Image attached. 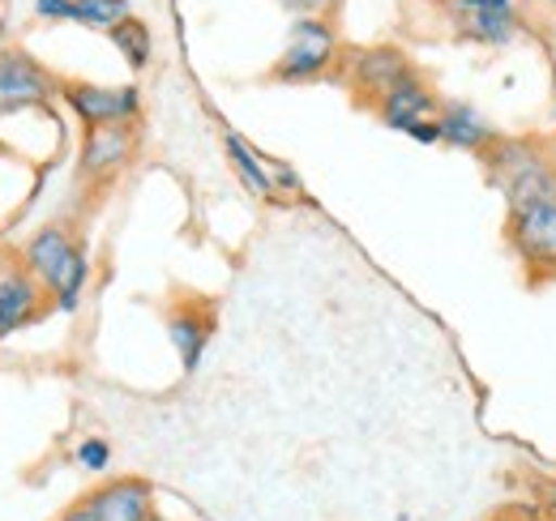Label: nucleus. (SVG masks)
I'll list each match as a JSON object with an SVG mask.
<instances>
[{
  "label": "nucleus",
  "mask_w": 556,
  "mask_h": 521,
  "mask_svg": "<svg viewBox=\"0 0 556 521\" xmlns=\"http://www.w3.org/2000/svg\"><path fill=\"white\" fill-rule=\"evenodd\" d=\"M81 505L90 521H154V487L146 479H116L94 487Z\"/></svg>",
  "instance_id": "nucleus-7"
},
{
  "label": "nucleus",
  "mask_w": 556,
  "mask_h": 521,
  "mask_svg": "<svg viewBox=\"0 0 556 521\" xmlns=\"http://www.w3.org/2000/svg\"><path fill=\"white\" fill-rule=\"evenodd\" d=\"M112 43H116V52L125 56V65H129V68H146V65H150V52H154V43H150V26H146L141 17H129V22H121V26L112 30Z\"/></svg>",
  "instance_id": "nucleus-18"
},
{
  "label": "nucleus",
  "mask_w": 556,
  "mask_h": 521,
  "mask_svg": "<svg viewBox=\"0 0 556 521\" xmlns=\"http://www.w3.org/2000/svg\"><path fill=\"white\" fill-rule=\"evenodd\" d=\"M73 461H77L86 474H103V470L112 466V445H108L103 436H86V441H77Z\"/></svg>",
  "instance_id": "nucleus-19"
},
{
  "label": "nucleus",
  "mask_w": 556,
  "mask_h": 521,
  "mask_svg": "<svg viewBox=\"0 0 556 521\" xmlns=\"http://www.w3.org/2000/svg\"><path fill=\"white\" fill-rule=\"evenodd\" d=\"M43 300H48V291L39 287L35 274H26L22 265L9 269L0 278V338H9L13 329L30 326L43 313Z\"/></svg>",
  "instance_id": "nucleus-10"
},
{
  "label": "nucleus",
  "mask_w": 556,
  "mask_h": 521,
  "mask_svg": "<svg viewBox=\"0 0 556 521\" xmlns=\"http://www.w3.org/2000/svg\"><path fill=\"white\" fill-rule=\"evenodd\" d=\"M509 4H518V0H458V9H509Z\"/></svg>",
  "instance_id": "nucleus-23"
},
{
  "label": "nucleus",
  "mask_w": 556,
  "mask_h": 521,
  "mask_svg": "<svg viewBox=\"0 0 556 521\" xmlns=\"http://www.w3.org/2000/svg\"><path fill=\"white\" fill-rule=\"evenodd\" d=\"M505 236L531 274H556V201L514 205Z\"/></svg>",
  "instance_id": "nucleus-3"
},
{
  "label": "nucleus",
  "mask_w": 556,
  "mask_h": 521,
  "mask_svg": "<svg viewBox=\"0 0 556 521\" xmlns=\"http://www.w3.org/2000/svg\"><path fill=\"white\" fill-rule=\"evenodd\" d=\"M9 269H13V265H9V257H4V253H0V278H4V274H9Z\"/></svg>",
  "instance_id": "nucleus-25"
},
{
  "label": "nucleus",
  "mask_w": 556,
  "mask_h": 521,
  "mask_svg": "<svg viewBox=\"0 0 556 521\" xmlns=\"http://www.w3.org/2000/svg\"><path fill=\"white\" fill-rule=\"evenodd\" d=\"M437 125H441V145H454V150H467V154H488L496 145V129L471 103H441Z\"/></svg>",
  "instance_id": "nucleus-11"
},
{
  "label": "nucleus",
  "mask_w": 556,
  "mask_h": 521,
  "mask_svg": "<svg viewBox=\"0 0 556 521\" xmlns=\"http://www.w3.org/2000/svg\"><path fill=\"white\" fill-rule=\"evenodd\" d=\"M35 13L43 22H73V0H35Z\"/></svg>",
  "instance_id": "nucleus-22"
},
{
  "label": "nucleus",
  "mask_w": 556,
  "mask_h": 521,
  "mask_svg": "<svg viewBox=\"0 0 556 521\" xmlns=\"http://www.w3.org/2000/svg\"><path fill=\"white\" fill-rule=\"evenodd\" d=\"M501 521H518V518H501ZM522 521H535V518H522Z\"/></svg>",
  "instance_id": "nucleus-26"
},
{
  "label": "nucleus",
  "mask_w": 556,
  "mask_h": 521,
  "mask_svg": "<svg viewBox=\"0 0 556 521\" xmlns=\"http://www.w3.org/2000/svg\"><path fill=\"white\" fill-rule=\"evenodd\" d=\"M86 282H90V260L77 249V253L65 260V269L48 282V300H52L61 313H77V304H81V295H86Z\"/></svg>",
  "instance_id": "nucleus-16"
},
{
  "label": "nucleus",
  "mask_w": 556,
  "mask_h": 521,
  "mask_svg": "<svg viewBox=\"0 0 556 521\" xmlns=\"http://www.w3.org/2000/svg\"><path fill=\"white\" fill-rule=\"evenodd\" d=\"M138 150V137H134V125H108V129H86V141H81V154H77V171L86 180H112L116 171L129 167Z\"/></svg>",
  "instance_id": "nucleus-6"
},
{
  "label": "nucleus",
  "mask_w": 556,
  "mask_h": 521,
  "mask_svg": "<svg viewBox=\"0 0 556 521\" xmlns=\"http://www.w3.org/2000/svg\"><path fill=\"white\" fill-rule=\"evenodd\" d=\"M445 4H458V0H445Z\"/></svg>",
  "instance_id": "nucleus-28"
},
{
  "label": "nucleus",
  "mask_w": 556,
  "mask_h": 521,
  "mask_svg": "<svg viewBox=\"0 0 556 521\" xmlns=\"http://www.w3.org/2000/svg\"><path fill=\"white\" fill-rule=\"evenodd\" d=\"M223 145H227V158H231V167H236V176L244 180V189L257 196H275L278 185H275V167L262 158V154H253L236 132H227L223 137Z\"/></svg>",
  "instance_id": "nucleus-15"
},
{
  "label": "nucleus",
  "mask_w": 556,
  "mask_h": 521,
  "mask_svg": "<svg viewBox=\"0 0 556 521\" xmlns=\"http://www.w3.org/2000/svg\"><path fill=\"white\" fill-rule=\"evenodd\" d=\"M377 112H381V120H386L390 129H399L412 137L416 129L432 125V120L441 116V99H437L416 73H412V77H403V81L377 103Z\"/></svg>",
  "instance_id": "nucleus-8"
},
{
  "label": "nucleus",
  "mask_w": 556,
  "mask_h": 521,
  "mask_svg": "<svg viewBox=\"0 0 556 521\" xmlns=\"http://www.w3.org/2000/svg\"><path fill=\"white\" fill-rule=\"evenodd\" d=\"M129 0H73V22L90 26V30H116L121 22H129Z\"/></svg>",
  "instance_id": "nucleus-17"
},
{
  "label": "nucleus",
  "mask_w": 556,
  "mask_h": 521,
  "mask_svg": "<svg viewBox=\"0 0 556 521\" xmlns=\"http://www.w3.org/2000/svg\"><path fill=\"white\" fill-rule=\"evenodd\" d=\"M73 253H77V240H73L65 227H43V231H35V236L26 240V249H22V269L35 274L39 287L48 291V282L65 269V260H70Z\"/></svg>",
  "instance_id": "nucleus-13"
},
{
  "label": "nucleus",
  "mask_w": 556,
  "mask_h": 521,
  "mask_svg": "<svg viewBox=\"0 0 556 521\" xmlns=\"http://www.w3.org/2000/svg\"><path fill=\"white\" fill-rule=\"evenodd\" d=\"M553 163H556V150H553Z\"/></svg>",
  "instance_id": "nucleus-29"
},
{
  "label": "nucleus",
  "mask_w": 556,
  "mask_h": 521,
  "mask_svg": "<svg viewBox=\"0 0 556 521\" xmlns=\"http://www.w3.org/2000/svg\"><path fill=\"white\" fill-rule=\"evenodd\" d=\"M56 521H90V509L77 500V505H73V509H65V513H61Z\"/></svg>",
  "instance_id": "nucleus-24"
},
{
  "label": "nucleus",
  "mask_w": 556,
  "mask_h": 521,
  "mask_svg": "<svg viewBox=\"0 0 556 521\" xmlns=\"http://www.w3.org/2000/svg\"><path fill=\"white\" fill-rule=\"evenodd\" d=\"M531 496H535V509H540V513L556 518V474H540V479L531 483Z\"/></svg>",
  "instance_id": "nucleus-20"
},
{
  "label": "nucleus",
  "mask_w": 556,
  "mask_h": 521,
  "mask_svg": "<svg viewBox=\"0 0 556 521\" xmlns=\"http://www.w3.org/2000/svg\"><path fill=\"white\" fill-rule=\"evenodd\" d=\"M287 13H295V17H326L339 0H278Z\"/></svg>",
  "instance_id": "nucleus-21"
},
{
  "label": "nucleus",
  "mask_w": 556,
  "mask_h": 521,
  "mask_svg": "<svg viewBox=\"0 0 556 521\" xmlns=\"http://www.w3.org/2000/svg\"><path fill=\"white\" fill-rule=\"evenodd\" d=\"M70 112L86 129H108V125H134L141 116L138 86H94V81H65L61 86Z\"/></svg>",
  "instance_id": "nucleus-4"
},
{
  "label": "nucleus",
  "mask_w": 556,
  "mask_h": 521,
  "mask_svg": "<svg viewBox=\"0 0 556 521\" xmlns=\"http://www.w3.org/2000/svg\"><path fill=\"white\" fill-rule=\"evenodd\" d=\"M154 521H163V518H154Z\"/></svg>",
  "instance_id": "nucleus-31"
},
{
  "label": "nucleus",
  "mask_w": 556,
  "mask_h": 521,
  "mask_svg": "<svg viewBox=\"0 0 556 521\" xmlns=\"http://www.w3.org/2000/svg\"><path fill=\"white\" fill-rule=\"evenodd\" d=\"M348 81L351 90L359 94V99H368V103H381L403 77H412L416 68L407 65V56L399 52V48H364V52H351L348 61Z\"/></svg>",
  "instance_id": "nucleus-5"
},
{
  "label": "nucleus",
  "mask_w": 556,
  "mask_h": 521,
  "mask_svg": "<svg viewBox=\"0 0 556 521\" xmlns=\"http://www.w3.org/2000/svg\"><path fill=\"white\" fill-rule=\"evenodd\" d=\"M484 163L509 209L527 201H556V163L548 150H540V141H496Z\"/></svg>",
  "instance_id": "nucleus-1"
},
{
  "label": "nucleus",
  "mask_w": 556,
  "mask_h": 521,
  "mask_svg": "<svg viewBox=\"0 0 556 521\" xmlns=\"http://www.w3.org/2000/svg\"><path fill=\"white\" fill-rule=\"evenodd\" d=\"M454 22H458L463 39L484 43V48H509L518 39V30H522L518 4H509V9H458L454 4Z\"/></svg>",
  "instance_id": "nucleus-12"
},
{
  "label": "nucleus",
  "mask_w": 556,
  "mask_h": 521,
  "mask_svg": "<svg viewBox=\"0 0 556 521\" xmlns=\"http://www.w3.org/2000/svg\"><path fill=\"white\" fill-rule=\"evenodd\" d=\"M210 329H214V321H210L202 308H176V313H167V338H172L185 372H198L202 368V355H206L210 346Z\"/></svg>",
  "instance_id": "nucleus-14"
},
{
  "label": "nucleus",
  "mask_w": 556,
  "mask_h": 521,
  "mask_svg": "<svg viewBox=\"0 0 556 521\" xmlns=\"http://www.w3.org/2000/svg\"><path fill=\"white\" fill-rule=\"evenodd\" d=\"M0 30H4V17H0Z\"/></svg>",
  "instance_id": "nucleus-27"
},
{
  "label": "nucleus",
  "mask_w": 556,
  "mask_h": 521,
  "mask_svg": "<svg viewBox=\"0 0 556 521\" xmlns=\"http://www.w3.org/2000/svg\"><path fill=\"white\" fill-rule=\"evenodd\" d=\"M339 30L326 17H295L287 30L282 56L275 61V81H317L321 73L339 65Z\"/></svg>",
  "instance_id": "nucleus-2"
},
{
  "label": "nucleus",
  "mask_w": 556,
  "mask_h": 521,
  "mask_svg": "<svg viewBox=\"0 0 556 521\" xmlns=\"http://www.w3.org/2000/svg\"><path fill=\"white\" fill-rule=\"evenodd\" d=\"M48 94H52V77L26 52H0V116L26 103H43Z\"/></svg>",
  "instance_id": "nucleus-9"
},
{
  "label": "nucleus",
  "mask_w": 556,
  "mask_h": 521,
  "mask_svg": "<svg viewBox=\"0 0 556 521\" xmlns=\"http://www.w3.org/2000/svg\"><path fill=\"white\" fill-rule=\"evenodd\" d=\"M548 4H556V0H548Z\"/></svg>",
  "instance_id": "nucleus-30"
}]
</instances>
